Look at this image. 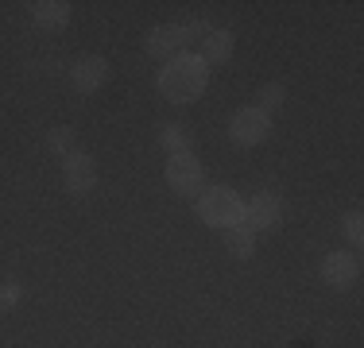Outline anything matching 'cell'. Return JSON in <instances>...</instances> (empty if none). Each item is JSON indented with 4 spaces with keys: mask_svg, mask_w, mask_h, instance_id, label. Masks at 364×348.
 Instances as JSON below:
<instances>
[{
    "mask_svg": "<svg viewBox=\"0 0 364 348\" xmlns=\"http://www.w3.org/2000/svg\"><path fill=\"white\" fill-rule=\"evenodd\" d=\"M205 82H210V66L202 62V55H190V50H182L178 58H171V62L159 70V77H155L163 101H171V104L198 101L205 93Z\"/></svg>",
    "mask_w": 364,
    "mask_h": 348,
    "instance_id": "1",
    "label": "cell"
},
{
    "mask_svg": "<svg viewBox=\"0 0 364 348\" xmlns=\"http://www.w3.org/2000/svg\"><path fill=\"white\" fill-rule=\"evenodd\" d=\"M198 217H202L210 229H232V224H240V217H245V202H240V194L232 186H205L202 194H198Z\"/></svg>",
    "mask_w": 364,
    "mask_h": 348,
    "instance_id": "2",
    "label": "cell"
},
{
    "mask_svg": "<svg viewBox=\"0 0 364 348\" xmlns=\"http://www.w3.org/2000/svg\"><path fill=\"white\" fill-rule=\"evenodd\" d=\"M229 136H232L237 147H256V143H264V139L272 136V116H264L256 104H245V109L232 112Z\"/></svg>",
    "mask_w": 364,
    "mask_h": 348,
    "instance_id": "3",
    "label": "cell"
},
{
    "mask_svg": "<svg viewBox=\"0 0 364 348\" xmlns=\"http://www.w3.org/2000/svg\"><path fill=\"white\" fill-rule=\"evenodd\" d=\"M167 186L182 197H198L205 190L202 163H198L194 155H171L167 159Z\"/></svg>",
    "mask_w": 364,
    "mask_h": 348,
    "instance_id": "4",
    "label": "cell"
},
{
    "mask_svg": "<svg viewBox=\"0 0 364 348\" xmlns=\"http://www.w3.org/2000/svg\"><path fill=\"white\" fill-rule=\"evenodd\" d=\"M240 221L252 232H275L283 221V197L272 194V190H259L252 202L245 205V217H240Z\"/></svg>",
    "mask_w": 364,
    "mask_h": 348,
    "instance_id": "5",
    "label": "cell"
},
{
    "mask_svg": "<svg viewBox=\"0 0 364 348\" xmlns=\"http://www.w3.org/2000/svg\"><path fill=\"white\" fill-rule=\"evenodd\" d=\"M63 186L70 194H90L97 186V163H93V155H85V151L66 155L63 159Z\"/></svg>",
    "mask_w": 364,
    "mask_h": 348,
    "instance_id": "6",
    "label": "cell"
},
{
    "mask_svg": "<svg viewBox=\"0 0 364 348\" xmlns=\"http://www.w3.org/2000/svg\"><path fill=\"white\" fill-rule=\"evenodd\" d=\"M322 278H326V286H333V290H349V286L360 278V259L353 256V251H329V256L322 259Z\"/></svg>",
    "mask_w": 364,
    "mask_h": 348,
    "instance_id": "7",
    "label": "cell"
},
{
    "mask_svg": "<svg viewBox=\"0 0 364 348\" xmlns=\"http://www.w3.org/2000/svg\"><path fill=\"white\" fill-rule=\"evenodd\" d=\"M109 82V62L101 55H82L70 66V85L77 93H97Z\"/></svg>",
    "mask_w": 364,
    "mask_h": 348,
    "instance_id": "8",
    "label": "cell"
},
{
    "mask_svg": "<svg viewBox=\"0 0 364 348\" xmlns=\"http://www.w3.org/2000/svg\"><path fill=\"white\" fill-rule=\"evenodd\" d=\"M144 50L151 58H178L182 50H186V39H182V31H178V23H163V28H151L147 31V39H144Z\"/></svg>",
    "mask_w": 364,
    "mask_h": 348,
    "instance_id": "9",
    "label": "cell"
},
{
    "mask_svg": "<svg viewBox=\"0 0 364 348\" xmlns=\"http://www.w3.org/2000/svg\"><path fill=\"white\" fill-rule=\"evenodd\" d=\"M31 23L43 31H63L70 23V4L66 0H36L31 4Z\"/></svg>",
    "mask_w": 364,
    "mask_h": 348,
    "instance_id": "10",
    "label": "cell"
},
{
    "mask_svg": "<svg viewBox=\"0 0 364 348\" xmlns=\"http://www.w3.org/2000/svg\"><path fill=\"white\" fill-rule=\"evenodd\" d=\"M232 31L229 28H213L210 35L202 39V62L205 66H221V62H229L232 58Z\"/></svg>",
    "mask_w": 364,
    "mask_h": 348,
    "instance_id": "11",
    "label": "cell"
},
{
    "mask_svg": "<svg viewBox=\"0 0 364 348\" xmlns=\"http://www.w3.org/2000/svg\"><path fill=\"white\" fill-rule=\"evenodd\" d=\"M225 248H229V256H237V259H252L256 256V232L248 229L245 221L232 224V229H225Z\"/></svg>",
    "mask_w": 364,
    "mask_h": 348,
    "instance_id": "12",
    "label": "cell"
},
{
    "mask_svg": "<svg viewBox=\"0 0 364 348\" xmlns=\"http://www.w3.org/2000/svg\"><path fill=\"white\" fill-rule=\"evenodd\" d=\"M159 143H163L167 155H194V136H190V128H182V124H163Z\"/></svg>",
    "mask_w": 364,
    "mask_h": 348,
    "instance_id": "13",
    "label": "cell"
},
{
    "mask_svg": "<svg viewBox=\"0 0 364 348\" xmlns=\"http://www.w3.org/2000/svg\"><path fill=\"white\" fill-rule=\"evenodd\" d=\"M283 101H287V85L283 82H264L256 89V109L264 112V116H275V112L283 109Z\"/></svg>",
    "mask_w": 364,
    "mask_h": 348,
    "instance_id": "14",
    "label": "cell"
},
{
    "mask_svg": "<svg viewBox=\"0 0 364 348\" xmlns=\"http://www.w3.org/2000/svg\"><path fill=\"white\" fill-rule=\"evenodd\" d=\"M47 151L58 155V159H66V155L74 151V132L70 128H50L47 132Z\"/></svg>",
    "mask_w": 364,
    "mask_h": 348,
    "instance_id": "15",
    "label": "cell"
},
{
    "mask_svg": "<svg viewBox=\"0 0 364 348\" xmlns=\"http://www.w3.org/2000/svg\"><path fill=\"white\" fill-rule=\"evenodd\" d=\"M178 31H182V39L190 43V39H205L213 28H210V20H205V16H190V20L178 23Z\"/></svg>",
    "mask_w": 364,
    "mask_h": 348,
    "instance_id": "16",
    "label": "cell"
},
{
    "mask_svg": "<svg viewBox=\"0 0 364 348\" xmlns=\"http://www.w3.org/2000/svg\"><path fill=\"white\" fill-rule=\"evenodd\" d=\"M341 224H345V236H349L353 244H360V240H364V217H360V209H349Z\"/></svg>",
    "mask_w": 364,
    "mask_h": 348,
    "instance_id": "17",
    "label": "cell"
},
{
    "mask_svg": "<svg viewBox=\"0 0 364 348\" xmlns=\"http://www.w3.org/2000/svg\"><path fill=\"white\" fill-rule=\"evenodd\" d=\"M20 283H16V278H8V283H0V313L4 310H12L16 302H20Z\"/></svg>",
    "mask_w": 364,
    "mask_h": 348,
    "instance_id": "18",
    "label": "cell"
}]
</instances>
